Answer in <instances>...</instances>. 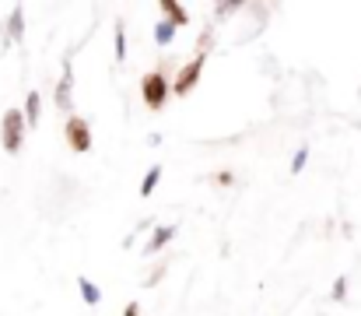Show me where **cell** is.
Instances as JSON below:
<instances>
[{"instance_id": "obj_9", "label": "cell", "mask_w": 361, "mask_h": 316, "mask_svg": "<svg viewBox=\"0 0 361 316\" xmlns=\"http://www.w3.org/2000/svg\"><path fill=\"white\" fill-rule=\"evenodd\" d=\"M162 18H165V22H172L176 29L190 25V15H186V8H183V4H176V0H162Z\"/></svg>"}, {"instance_id": "obj_19", "label": "cell", "mask_w": 361, "mask_h": 316, "mask_svg": "<svg viewBox=\"0 0 361 316\" xmlns=\"http://www.w3.org/2000/svg\"><path fill=\"white\" fill-rule=\"evenodd\" d=\"M214 183H221V186H232V183H235V176H232V172H218V176H214Z\"/></svg>"}, {"instance_id": "obj_14", "label": "cell", "mask_w": 361, "mask_h": 316, "mask_svg": "<svg viewBox=\"0 0 361 316\" xmlns=\"http://www.w3.org/2000/svg\"><path fill=\"white\" fill-rule=\"evenodd\" d=\"M211 46H214V25H204V32H200L193 53H211Z\"/></svg>"}, {"instance_id": "obj_15", "label": "cell", "mask_w": 361, "mask_h": 316, "mask_svg": "<svg viewBox=\"0 0 361 316\" xmlns=\"http://www.w3.org/2000/svg\"><path fill=\"white\" fill-rule=\"evenodd\" d=\"M305 162H309V148L302 144V148H298V151L291 155V165H288V169H291V176H298V172L305 169Z\"/></svg>"}, {"instance_id": "obj_10", "label": "cell", "mask_w": 361, "mask_h": 316, "mask_svg": "<svg viewBox=\"0 0 361 316\" xmlns=\"http://www.w3.org/2000/svg\"><path fill=\"white\" fill-rule=\"evenodd\" d=\"M78 291H81V302H85V305H99V302H102V288H99L92 277H85V274L78 277Z\"/></svg>"}, {"instance_id": "obj_2", "label": "cell", "mask_w": 361, "mask_h": 316, "mask_svg": "<svg viewBox=\"0 0 361 316\" xmlns=\"http://www.w3.org/2000/svg\"><path fill=\"white\" fill-rule=\"evenodd\" d=\"M25 130H29V127H25L22 109H8L4 120H0V141H4V151H8V155H18V151H22Z\"/></svg>"}, {"instance_id": "obj_3", "label": "cell", "mask_w": 361, "mask_h": 316, "mask_svg": "<svg viewBox=\"0 0 361 316\" xmlns=\"http://www.w3.org/2000/svg\"><path fill=\"white\" fill-rule=\"evenodd\" d=\"M64 137H67V148L74 151V155H85V151H92V123L85 120V116H67V123H64Z\"/></svg>"}, {"instance_id": "obj_1", "label": "cell", "mask_w": 361, "mask_h": 316, "mask_svg": "<svg viewBox=\"0 0 361 316\" xmlns=\"http://www.w3.org/2000/svg\"><path fill=\"white\" fill-rule=\"evenodd\" d=\"M169 95H172V81H169L165 67L148 71V74L141 78V99H144V106H148L151 113H162L165 102H169Z\"/></svg>"}, {"instance_id": "obj_16", "label": "cell", "mask_w": 361, "mask_h": 316, "mask_svg": "<svg viewBox=\"0 0 361 316\" xmlns=\"http://www.w3.org/2000/svg\"><path fill=\"white\" fill-rule=\"evenodd\" d=\"M165 270H169V260H162V263H155V267H151V274L144 277V288H155V284H158V281L165 277Z\"/></svg>"}, {"instance_id": "obj_6", "label": "cell", "mask_w": 361, "mask_h": 316, "mask_svg": "<svg viewBox=\"0 0 361 316\" xmlns=\"http://www.w3.org/2000/svg\"><path fill=\"white\" fill-rule=\"evenodd\" d=\"M176 235H179V225H176V221H169V225H155V228H151V239L144 242V253H148V256L162 253V249H165Z\"/></svg>"}, {"instance_id": "obj_11", "label": "cell", "mask_w": 361, "mask_h": 316, "mask_svg": "<svg viewBox=\"0 0 361 316\" xmlns=\"http://www.w3.org/2000/svg\"><path fill=\"white\" fill-rule=\"evenodd\" d=\"M176 32H179V29H176L172 22H165V18H162V22L155 25V43H158V46H172Z\"/></svg>"}, {"instance_id": "obj_8", "label": "cell", "mask_w": 361, "mask_h": 316, "mask_svg": "<svg viewBox=\"0 0 361 316\" xmlns=\"http://www.w3.org/2000/svg\"><path fill=\"white\" fill-rule=\"evenodd\" d=\"M22 116H25V127H39V120H43V95H39V92H29V95H25Z\"/></svg>"}, {"instance_id": "obj_4", "label": "cell", "mask_w": 361, "mask_h": 316, "mask_svg": "<svg viewBox=\"0 0 361 316\" xmlns=\"http://www.w3.org/2000/svg\"><path fill=\"white\" fill-rule=\"evenodd\" d=\"M204 64H207V53H193V60L179 67V74H176V81H172V92H176L179 99L197 88V81H200V74H204Z\"/></svg>"}, {"instance_id": "obj_13", "label": "cell", "mask_w": 361, "mask_h": 316, "mask_svg": "<svg viewBox=\"0 0 361 316\" xmlns=\"http://www.w3.org/2000/svg\"><path fill=\"white\" fill-rule=\"evenodd\" d=\"M158 179H162V165H151V169L144 172V179H141V197H151L155 186H158Z\"/></svg>"}, {"instance_id": "obj_7", "label": "cell", "mask_w": 361, "mask_h": 316, "mask_svg": "<svg viewBox=\"0 0 361 316\" xmlns=\"http://www.w3.org/2000/svg\"><path fill=\"white\" fill-rule=\"evenodd\" d=\"M25 39V8H11V18L4 22V46H15Z\"/></svg>"}, {"instance_id": "obj_18", "label": "cell", "mask_w": 361, "mask_h": 316, "mask_svg": "<svg viewBox=\"0 0 361 316\" xmlns=\"http://www.w3.org/2000/svg\"><path fill=\"white\" fill-rule=\"evenodd\" d=\"M330 295H333V302H344V298H347V277H337Z\"/></svg>"}, {"instance_id": "obj_20", "label": "cell", "mask_w": 361, "mask_h": 316, "mask_svg": "<svg viewBox=\"0 0 361 316\" xmlns=\"http://www.w3.org/2000/svg\"><path fill=\"white\" fill-rule=\"evenodd\" d=\"M123 316H141V305H137V302H127V309H123Z\"/></svg>"}, {"instance_id": "obj_17", "label": "cell", "mask_w": 361, "mask_h": 316, "mask_svg": "<svg viewBox=\"0 0 361 316\" xmlns=\"http://www.w3.org/2000/svg\"><path fill=\"white\" fill-rule=\"evenodd\" d=\"M235 11H242V4L228 0V4H218V8H214V18H228V15H235Z\"/></svg>"}, {"instance_id": "obj_5", "label": "cell", "mask_w": 361, "mask_h": 316, "mask_svg": "<svg viewBox=\"0 0 361 316\" xmlns=\"http://www.w3.org/2000/svg\"><path fill=\"white\" fill-rule=\"evenodd\" d=\"M74 57L67 53L64 57V74H60V85H57V95H53V102H57V109L60 113H67V116H74Z\"/></svg>"}, {"instance_id": "obj_12", "label": "cell", "mask_w": 361, "mask_h": 316, "mask_svg": "<svg viewBox=\"0 0 361 316\" xmlns=\"http://www.w3.org/2000/svg\"><path fill=\"white\" fill-rule=\"evenodd\" d=\"M113 46H116V64H123L127 60V22L123 18H116V39H113Z\"/></svg>"}]
</instances>
